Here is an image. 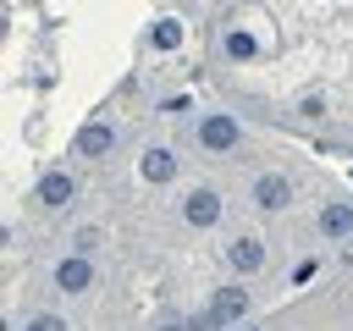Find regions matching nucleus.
<instances>
[{"mask_svg":"<svg viewBox=\"0 0 353 331\" xmlns=\"http://www.w3.org/2000/svg\"><path fill=\"white\" fill-rule=\"evenodd\" d=\"M243 309H248V292H243V287H226V292H215V303H210V314L199 320V331H215V325L237 320Z\"/></svg>","mask_w":353,"mask_h":331,"instance_id":"nucleus-1","label":"nucleus"},{"mask_svg":"<svg viewBox=\"0 0 353 331\" xmlns=\"http://www.w3.org/2000/svg\"><path fill=\"white\" fill-rule=\"evenodd\" d=\"M94 281V265H88V254H72V259H61V270H55V287L61 292H83Z\"/></svg>","mask_w":353,"mask_h":331,"instance_id":"nucleus-2","label":"nucleus"},{"mask_svg":"<svg viewBox=\"0 0 353 331\" xmlns=\"http://www.w3.org/2000/svg\"><path fill=\"white\" fill-rule=\"evenodd\" d=\"M199 138H204V149H215V154H221V149H232V143H237V121H232V116H210V121L199 127Z\"/></svg>","mask_w":353,"mask_h":331,"instance_id":"nucleus-3","label":"nucleus"},{"mask_svg":"<svg viewBox=\"0 0 353 331\" xmlns=\"http://www.w3.org/2000/svg\"><path fill=\"white\" fill-rule=\"evenodd\" d=\"M188 221H193V226H215V221H221V199H215L210 188H199V193L188 199Z\"/></svg>","mask_w":353,"mask_h":331,"instance_id":"nucleus-4","label":"nucleus"},{"mask_svg":"<svg viewBox=\"0 0 353 331\" xmlns=\"http://www.w3.org/2000/svg\"><path fill=\"white\" fill-rule=\"evenodd\" d=\"M254 204L259 210H281L287 204V177H259L254 182Z\"/></svg>","mask_w":353,"mask_h":331,"instance_id":"nucleus-5","label":"nucleus"},{"mask_svg":"<svg viewBox=\"0 0 353 331\" xmlns=\"http://www.w3.org/2000/svg\"><path fill=\"white\" fill-rule=\"evenodd\" d=\"M143 177H149V182H171V177H176V154H171V149H149V154H143Z\"/></svg>","mask_w":353,"mask_h":331,"instance_id":"nucleus-6","label":"nucleus"},{"mask_svg":"<svg viewBox=\"0 0 353 331\" xmlns=\"http://www.w3.org/2000/svg\"><path fill=\"white\" fill-rule=\"evenodd\" d=\"M226 254H232V265H237V270H259V265H265V248H259V237H237Z\"/></svg>","mask_w":353,"mask_h":331,"instance_id":"nucleus-7","label":"nucleus"},{"mask_svg":"<svg viewBox=\"0 0 353 331\" xmlns=\"http://www.w3.org/2000/svg\"><path fill=\"white\" fill-rule=\"evenodd\" d=\"M105 149H110V127H99V121H94V127H83V132H77V154H88V160H94V154H105Z\"/></svg>","mask_w":353,"mask_h":331,"instance_id":"nucleus-8","label":"nucleus"},{"mask_svg":"<svg viewBox=\"0 0 353 331\" xmlns=\"http://www.w3.org/2000/svg\"><path fill=\"white\" fill-rule=\"evenodd\" d=\"M39 199H44V204H66V199H72V177H66V171H50V177L39 182Z\"/></svg>","mask_w":353,"mask_h":331,"instance_id":"nucleus-9","label":"nucleus"},{"mask_svg":"<svg viewBox=\"0 0 353 331\" xmlns=\"http://www.w3.org/2000/svg\"><path fill=\"white\" fill-rule=\"evenodd\" d=\"M320 226H325L331 237H342V232H353V204H331V210L320 215Z\"/></svg>","mask_w":353,"mask_h":331,"instance_id":"nucleus-10","label":"nucleus"},{"mask_svg":"<svg viewBox=\"0 0 353 331\" xmlns=\"http://www.w3.org/2000/svg\"><path fill=\"white\" fill-rule=\"evenodd\" d=\"M254 50H259V44H254V33H243V28H237V33H226V55H237V61H248Z\"/></svg>","mask_w":353,"mask_h":331,"instance_id":"nucleus-11","label":"nucleus"},{"mask_svg":"<svg viewBox=\"0 0 353 331\" xmlns=\"http://www.w3.org/2000/svg\"><path fill=\"white\" fill-rule=\"evenodd\" d=\"M154 44H160V50H176V44H182V28H176V22H154Z\"/></svg>","mask_w":353,"mask_h":331,"instance_id":"nucleus-12","label":"nucleus"},{"mask_svg":"<svg viewBox=\"0 0 353 331\" xmlns=\"http://www.w3.org/2000/svg\"><path fill=\"white\" fill-rule=\"evenodd\" d=\"M94 243H99V237H94V226H83V232L72 237V248H77V254H94Z\"/></svg>","mask_w":353,"mask_h":331,"instance_id":"nucleus-13","label":"nucleus"},{"mask_svg":"<svg viewBox=\"0 0 353 331\" xmlns=\"http://www.w3.org/2000/svg\"><path fill=\"white\" fill-rule=\"evenodd\" d=\"M28 331H66V325H61V320H55V314H39V320H33V325H28Z\"/></svg>","mask_w":353,"mask_h":331,"instance_id":"nucleus-14","label":"nucleus"},{"mask_svg":"<svg viewBox=\"0 0 353 331\" xmlns=\"http://www.w3.org/2000/svg\"><path fill=\"white\" fill-rule=\"evenodd\" d=\"M165 331H176V325H165Z\"/></svg>","mask_w":353,"mask_h":331,"instance_id":"nucleus-15","label":"nucleus"},{"mask_svg":"<svg viewBox=\"0 0 353 331\" xmlns=\"http://www.w3.org/2000/svg\"><path fill=\"white\" fill-rule=\"evenodd\" d=\"M248 331H259V325H248Z\"/></svg>","mask_w":353,"mask_h":331,"instance_id":"nucleus-16","label":"nucleus"}]
</instances>
